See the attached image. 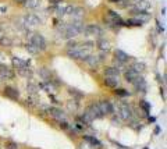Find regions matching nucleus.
Returning <instances> with one entry per match:
<instances>
[{"label": "nucleus", "instance_id": "obj_1", "mask_svg": "<svg viewBox=\"0 0 167 149\" xmlns=\"http://www.w3.org/2000/svg\"><path fill=\"white\" fill-rule=\"evenodd\" d=\"M84 24L81 21H74L70 22V24H64L61 28V36L67 38V39H71V38H75L77 35H79L81 32L84 31Z\"/></svg>", "mask_w": 167, "mask_h": 149}, {"label": "nucleus", "instance_id": "obj_2", "mask_svg": "<svg viewBox=\"0 0 167 149\" xmlns=\"http://www.w3.org/2000/svg\"><path fill=\"white\" fill-rule=\"evenodd\" d=\"M29 42L35 46V48L41 52V50H45L46 49V41H45V38L42 36L41 34H34V35H31V38H29Z\"/></svg>", "mask_w": 167, "mask_h": 149}, {"label": "nucleus", "instance_id": "obj_3", "mask_svg": "<svg viewBox=\"0 0 167 149\" xmlns=\"http://www.w3.org/2000/svg\"><path fill=\"white\" fill-rule=\"evenodd\" d=\"M85 113H88L91 117L93 118H102L103 117V113L100 112L99 109V105H98V102H93V103H91L86 109H85Z\"/></svg>", "mask_w": 167, "mask_h": 149}, {"label": "nucleus", "instance_id": "obj_4", "mask_svg": "<svg viewBox=\"0 0 167 149\" xmlns=\"http://www.w3.org/2000/svg\"><path fill=\"white\" fill-rule=\"evenodd\" d=\"M49 114H50V117L54 118L56 121H67V116H66V113L63 112L61 109H59V107H49Z\"/></svg>", "mask_w": 167, "mask_h": 149}, {"label": "nucleus", "instance_id": "obj_5", "mask_svg": "<svg viewBox=\"0 0 167 149\" xmlns=\"http://www.w3.org/2000/svg\"><path fill=\"white\" fill-rule=\"evenodd\" d=\"M117 113H118L120 118H123V120H130V118L132 117V109H131V106L127 105V103H123V105L118 107Z\"/></svg>", "mask_w": 167, "mask_h": 149}, {"label": "nucleus", "instance_id": "obj_6", "mask_svg": "<svg viewBox=\"0 0 167 149\" xmlns=\"http://www.w3.org/2000/svg\"><path fill=\"white\" fill-rule=\"evenodd\" d=\"M0 78L1 80H13L14 78V71L9 66L0 63Z\"/></svg>", "mask_w": 167, "mask_h": 149}, {"label": "nucleus", "instance_id": "obj_7", "mask_svg": "<svg viewBox=\"0 0 167 149\" xmlns=\"http://www.w3.org/2000/svg\"><path fill=\"white\" fill-rule=\"evenodd\" d=\"M82 32L85 34V35H86V36H91V35H95V36H100V35L103 34L102 28H100L99 25H93V24H91V25H88V27H85Z\"/></svg>", "mask_w": 167, "mask_h": 149}, {"label": "nucleus", "instance_id": "obj_8", "mask_svg": "<svg viewBox=\"0 0 167 149\" xmlns=\"http://www.w3.org/2000/svg\"><path fill=\"white\" fill-rule=\"evenodd\" d=\"M98 105H99V109H100V112L103 113V116L104 114H111V113L114 112V107H113L110 101H100V102H98Z\"/></svg>", "mask_w": 167, "mask_h": 149}, {"label": "nucleus", "instance_id": "obj_9", "mask_svg": "<svg viewBox=\"0 0 167 149\" xmlns=\"http://www.w3.org/2000/svg\"><path fill=\"white\" fill-rule=\"evenodd\" d=\"M4 96H7L11 101H18L20 99V91L14 86H6L4 88Z\"/></svg>", "mask_w": 167, "mask_h": 149}, {"label": "nucleus", "instance_id": "obj_10", "mask_svg": "<svg viewBox=\"0 0 167 149\" xmlns=\"http://www.w3.org/2000/svg\"><path fill=\"white\" fill-rule=\"evenodd\" d=\"M114 56H116V61H118V63L121 64H125L128 60H130V56L125 53V52H123V50H120V49H116L114 50Z\"/></svg>", "mask_w": 167, "mask_h": 149}, {"label": "nucleus", "instance_id": "obj_11", "mask_svg": "<svg viewBox=\"0 0 167 149\" xmlns=\"http://www.w3.org/2000/svg\"><path fill=\"white\" fill-rule=\"evenodd\" d=\"M124 77H125V81L127 82H130V84H134L136 81V78L139 77V74L136 73L135 70H132V68H128L127 71L124 73Z\"/></svg>", "mask_w": 167, "mask_h": 149}, {"label": "nucleus", "instance_id": "obj_12", "mask_svg": "<svg viewBox=\"0 0 167 149\" xmlns=\"http://www.w3.org/2000/svg\"><path fill=\"white\" fill-rule=\"evenodd\" d=\"M134 86H135V89L138 91V92H142V93L146 92V81L143 80L142 75H139V77L136 78V81L134 82Z\"/></svg>", "mask_w": 167, "mask_h": 149}, {"label": "nucleus", "instance_id": "obj_13", "mask_svg": "<svg viewBox=\"0 0 167 149\" xmlns=\"http://www.w3.org/2000/svg\"><path fill=\"white\" fill-rule=\"evenodd\" d=\"M103 84L106 86H109V88H114V89H117V86H118V84H120V78H116V77H104Z\"/></svg>", "mask_w": 167, "mask_h": 149}, {"label": "nucleus", "instance_id": "obj_14", "mask_svg": "<svg viewBox=\"0 0 167 149\" xmlns=\"http://www.w3.org/2000/svg\"><path fill=\"white\" fill-rule=\"evenodd\" d=\"M120 74L121 71L120 68H117V67H106L104 68V77H116V78H120Z\"/></svg>", "mask_w": 167, "mask_h": 149}, {"label": "nucleus", "instance_id": "obj_15", "mask_svg": "<svg viewBox=\"0 0 167 149\" xmlns=\"http://www.w3.org/2000/svg\"><path fill=\"white\" fill-rule=\"evenodd\" d=\"M24 21H25V25L35 27V25H38V24L41 22V20H39L36 16H34V14H26V16L24 17Z\"/></svg>", "mask_w": 167, "mask_h": 149}, {"label": "nucleus", "instance_id": "obj_16", "mask_svg": "<svg viewBox=\"0 0 167 149\" xmlns=\"http://www.w3.org/2000/svg\"><path fill=\"white\" fill-rule=\"evenodd\" d=\"M85 63L88 64V66H91L92 68H98V66H99L102 61L99 60V57H98V56H92V54H89L88 57L85 59Z\"/></svg>", "mask_w": 167, "mask_h": 149}, {"label": "nucleus", "instance_id": "obj_17", "mask_svg": "<svg viewBox=\"0 0 167 149\" xmlns=\"http://www.w3.org/2000/svg\"><path fill=\"white\" fill-rule=\"evenodd\" d=\"M70 16L73 17V20H75V21H81V18L84 17V9H81V7H74V10L71 11Z\"/></svg>", "mask_w": 167, "mask_h": 149}, {"label": "nucleus", "instance_id": "obj_18", "mask_svg": "<svg viewBox=\"0 0 167 149\" xmlns=\"http://www.w3.org/2000/svg\"><path fill=\"white\" fill-rule=\"evenodd\" d=\"M149 7H151V1H148V0H136L135 1V9L136 10L146 11Z\"/></svg>", "mask_w": 167, "mask_h": 149}, {"label": "nucleus", "instance_id": "obj_19", "mask_svg": "<svg viewBox=\"0 0 167 149\" xmlns=\"http://www.w3.org/2000/svg\"><path fill=\"white\" fill-rule=\"evenodd\" d=\"M98 48L100 49V52H103V53H107L110 50V43L109 41H106V39H99L98 41Z\"/></svg>", "mask_w": 167, "mask_h": 149}, {"label": "nucleus", "instance_id": "obj_20", "mask_svg": "<svg viewBox=\"0 0 167 149\" xmlns=\"http://www.w3.org/2000/svg\"><path fill=\"white\" fill-rule=\"evenodd\" d=\"M84 139L85 141H88L89 144L95 146V148H102V144H100V141L98 138H95V137H91V135H84Z\"/></svg>", "mask_w": 167, "mask_h": 149}, {"label": "nucleus", "instance_id": "obj_21", "mask_svg": "<svg viewBox=\"0 0 167 149\" xmlns=\"http://www.w3.org/2000/svg\"><path fill=\"white\" fill-rule=\"evenodd\" d=\"M142 24H143L142 20H138V18H130V20L125 21L124 25H130V27H141Z\"/></svg>", "mask_w": 167, "mask_h": 149}, {"label": "nucleus", "instance_id": "obj_22", "mask_svg": "<svg viewBox=\"0 0 167 149\" xmlns=\"http://www.w3.org/2000/svg\"><path fill=\"white\" fill-rule=\"evenodd\" d=\"M54 10L57 13V16H66V11H67V4H64V3H60L54 7Z\"/></svg>", "mask_w": 167, "mask_h": 149}, {"label": "nucleus", "instance_id": "obj_23", "mask_svg": "<svg viewBox=\"0 0 167 149\" xmlns=\"http://www.w3.org/2000/svg\"><path fill=\"white\" fill-rule=\"evenodd\" d=\"M24 6L28 9H36L39 6V0H24Z\"/></svg>", "mask_w": 167, "mask_h": 149}, {"label": "nucleus", "instance_id": "obj_24", "mask_svg": "<svg viewBox=\"0 0 167 149\" xmlns=\"http://www.w3.org/2000/svg\"><path fill=\"white\" fill-rule=\"evenodd\" d=\"M131 68H132V70H135L136 73L139 74V73H142V71L145 70V64H143V63H138V61H136V63L134 64V66H132Z\"/></svg>", "mask_w": 167, "mask_h": 149}, {"label": "nucleus", "instance_id": "obj_25", "mask_svg": "<svg viewBox=\"0 0 167 149\" xmlns=\"http://www.w3.org/2000/svg\"><path fill=\"white\" fill-rule=\"evenodd\" d=\"M25 49L28 50V52H29V53H32V54L39 53V50H38V49L35 48V46H34V45H32L31 42H28V43H26V45H25Z\"/></svg>", "mask_w": 167, "mask_h": 149}, {"label": "nucleus", "instance_id": "obj_26", "mask_svg": "<svg viewBox=\"0 0 167 149\" xmlns=\"http://www.w3.org/2000/svg\"><path fill=\"white\" fill-rule=\"evenodd\" d=\"M114 93L117 96H121V98H124V96H130V92L127 89H123V88H120V89H116Z\"/></svg>", "mask_w": 167, "mask_h": 149}, {"label": "nucleus", "instance_id": "obj_27", "mask_svg": "<svg viewBox=\"0 0 167 149\" xmlns=\"http://www.w3.org/2000/svg\"><path fill=\"white\" fill-rule=\"evenodd\" d=\"M59 127L61 128V130H66V131H70V128H71V125L68 124L67 121H59Z\"/></svg>", "mask_w": 167, "mask_h": 149}, {"label": "nucleus", "instance_id": "obj_28", "mask_svg": "<svg viewBox=\"0 0 167 149\" xmlns=\"http://www.w3.org/2000/svg\"><path fill=\"white\" fill-rule=\"evenodd\" d=\"M141 107L143 109V112H145V113H149V112H151V105H149L148 102L142 101V102H141Z\"/></svg>", "mask_w": 167, "mask_h": 149}, {"label": "nucleus", "instance_id": "obj_29", "mask_svg": "<svg viewBox=\"0 0 167 149\" xmlns=\"http://www.w3.org/2000/svg\"><path fill=\"white\" fill-rule=\"evenodd\" d=\"M70 93H71V95H74V96H77V98H82L84 96V93H81V92H78V91L77 89H73V88H70Z\"/></svg>", "mask_w": 167, "mask_h": 149}, {"label": "nucleus", "instance_id": "obj_30", "mask_svg": "<svg viewBox=\"0 0 167 149\" xmlns=\"http://www.w3.org/2000/svg\"><path fill=\"white\" fill-rule=\"evenodd\" d=\"M6 149H18V145L16 144V142H7L6 144Z\"/></svg>", "mask_w": 167, "mask_h": 149}, {"label": "nucleus", "instance_id": "obj_31", "mask_svg": "<svg viewBox=\"0 0 167 149\" xmlns=\"http://www.w3.org/2000/svg\"><path fill=\"white\" fill-rule=\"evenodd\" d=\"M50 1V4H54V6H57V4H60L63 0H49Z\"/></svg>", "mask_w": 167, "mask_h": 149}, {"label": "nucleus", "instance_id": "obj_32", "mask_svg": "<svg viewBox=\"0 0 167 149\" xmlns=\"http://www.w3.org/2000/svg\"><path fill=\"white\" fill-rule=\"evenodd\" d=\"M109 1H111V3H120L121 0H109Z\"/></svg>", "mask_w": 167, "mask_h": 149}, {"label": "nucleus", "instance_id": "obj_33", "mask_svg": "<svg viewBox=\"0 0 167 149\" xmlns=\"http://www.w3.org/2000/svg\"><path fill=\"white\" fill-rule=\"evenodd\" d=\"M155 133H156V134H159V133H160V128H159V127H156V130H155Z\"/></svg>", "mask_w": 167, "mask_h": 149}]
</instances>
